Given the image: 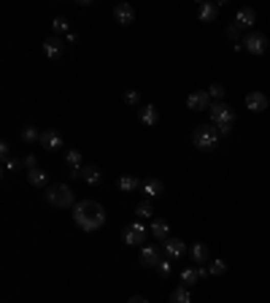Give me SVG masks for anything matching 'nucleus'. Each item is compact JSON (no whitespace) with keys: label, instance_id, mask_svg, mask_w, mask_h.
<instances>
[{"label":"nucleus","instance_id":"obj_1","mask_svg":"<svg viewBox=\"0 0 270 303\" xmlns=\"http://www.w3.org/2000/svg\"><path fill=\"white\" fill-rule=\"evenodd\" d=\"M73 222L79 225L81 230L95 233L105 222V208L98 201H92V198H84V201H79L73 206Z\"/></svg>","mask_w":270,"mask_h":303},{"label":"nucleus","instance_id":"obj_2","mask_svg":"<svg viewBox=\"0 0 270 303\" xmlns=\"http://www.w3.org/2000/svg\"><path fill=\"white\" fill-rule=\"evenodd\" d=\"M208 111H211V122H214V127L219 130V136H227L230 127H233V122H235L233 109H230L224 100H214Z\"/></svg>","mask_w":270,"mask_h":303},{"label":"nucleus","instance_id":"obj_3","mask_svg":"<svg viewBox=\"0 0 270 303\" xmlns=\"http://www.w3.org/2000/svg\"><path fill=\"white\" fill-rule=\"evenodd\" d=\"M219 130L216 127H211V125H200L195 133H192V144H195L197 149H202V152H211V149H216V144H219Z\"/></svg>","mask_w":270,"mask_h":303},{"label":"nucleus","instance_id":"obj_4","mask_svg":"<svg viewBox=\"0 0 270 303\" xmlns=\"http://www.w3.org/2000/svg\"><path fill=\"white\" fill-rule=\"evenodd\" d=\"M46 201L57 208H68V206H76V195L68 184H54V187H49V192H46Z\"/></svg>","mask_w":270,"mask_h":303},{"label":"nucleus","instance_id":"obj_5","mask_svg":"<svg viewBox=\"0 0 270 303\" xmlns=\"http://www.w3.org/2000/svg\"><path fill=\"white\" fill-rule=\"evenodd\" d=\"M122 239H124V244H130V246L143 244V241H146V225H143V222H130L122 230Z\"/></svg>","mask_w":270,"mask_h":303},{"label":"nucleus","instance_id":"obj_6","mask_svg":"<svg viewBox=\"0 0 270 303\" xmlns=\"http://www.w3.org/2000/svg\"><path fill=\"white\" fill-rule=\"evenodd\" d=\"M243 46H246V52H252V54H265V49L270 46V41L262 35V33H249L246 35V41H243Z\"/></svg>","mask_w":270,"mask_h":303},{"label":"nucleus","instance_id":"obj_7","mask_svg":"<svg viewBox=\"0 0 270 303\" xmlns=\"http://www.w3.org/2000/svg\"><path fill=\"white\" fill-rule=\"evenodd\" d=\"M211 95L208 90H197V92H189V98H187V106L189 109H195V111H208L211 109Z\"/></svg>","mask_w":270,"mask_h":303},{"label":"nucleus","instance_id":"obj_8","mask_svg":"<svg viewBox=\"0 0 270 303\" xmlns=\"http://www.w3.org/2000/svg\"><path fill=\"white\" fill-rule=\"evenodd\" d=\"M162 249H165L168 260H176V257H181V254H187V244L181 239H165L162 241Z\"/></svg>","mask_w":270,"mask_h":303},{"label":"nucleus","instance_id":"obj_9","mask_svg":"<svg viewBox=\"0 0 270 303\" xmlns=\"http://www.w3.org/2000/svg\"><path fill=\"white\" fill-rule=\"evenodd\" d=\"M62 49H65V46H62L60 35H52V38H46V41H43V54L49 57V60H57V57L62 54Z\"/></svg>","mask_w":270,"mask_h":303},{"label":"nucleus","instance_id":"obj_10","mask_svg":"<svg viewBox=\"0 0 270 303\" xmlns=\"http://www.w3.org/2000/svg\"><path fill=\"white\" fill-rule=\"evenodd\" d=\"M114 19H117L119 25H132L135 22V8L130 3H119L114 8Z\"/></svg>","mask_w":270,"mask_h":303},{"label":"nucleus","instance_id":"obj_11","mask_svg":"<svg viewBox=\"0 0 270 303\" xmlns=\"http://www.w3.org/2000/svg\"><path fill=\"white\" fill-rule=\"evenodd\" d=\"M65 165H68V170H71L73 179H79V170L84 168V165H81V152H79V149L65 152Z\"/></svg>","mask_w":270,"mask_h":303},{"label":"nucleus","instance_id":"obj_12","mask_svg":"<svg viewBox=\"0 0 270 303\" xmlns=\"http://www.w3.org/2000/svg\"><path fill=\"white\" fill-rule=\"evenodd\" d=\"M79 179L84 184H89V187H98L100 184V168L98 165H84L79 170Z\"/></svg>","mask_w":270,"mask_h":303},{"label":"nucleus","instance_id":"obj_13","mask_svg":"<svg viewBox=\"0 0 270 303\" xmlns=\"http://www.w3.org/2000/svg\"><path fill=\"white\" fill-rule=\"evenodd\" d=\"M246 109H249V111H257V114L265 111V109H267V98H265L262 92H249V95H246Z\"/></svg>","mask_w":270,"mask_h":303},{"label":"nucleus","instance_id":"obj_14","mask_svg":"<svg viewBox=\"0 0 270 303\" xmlns=\"http://www.w3.org/2000/svg\"><path fill=\"white\" fill-rule=\"evenodd\" d=\"M41 146H46V149H60L62 146V136L57 130H43L41 133Z\"/></svg>","mask_w":270,"mask_h":303},{"label":"nucleus","instance_id":"obj_15","mask_svg":"<svg viewBox=\"0 0 270 303\" xmlns=\"http://www.w3.org/2000/svg\"><path fill=\"white\" fill-rule=\"evenodd\" d=\"M141 265H146V268H149V265H160V249H157V246H146V244H143V249H141Z\"/></svg>","mask_w":270,"mask_h":303},{"label":"nucleus","instance_id":"obj_16","mask_svg":"<svg viewBox=\"0 0 270 303\" xmlns=\"http://www.w3.org/2000/svg\"><path fill=\"white\" fill-rule=\"evenodd\" d=\"M141 189L146 198H160L162 192H165V187H162L160 179H146V182H141Z\"/></svg>","mask_w":270,"mask_h":303},{"label":"nucleus","instance_id":"obj_17","mask_svg":"<svg viewBox=\"0 0 270 303\" xmlns=\"http://www.w3.org/2000/svg\"><path fill=\"white\" fill-rule=\"evenodd\" d=\"M138 119L143 122V125H157V122H160V114H157V109H154V106H149V103H146V106H141L138 109Z\"/></svg>","mask_w":270,"mask_h":303},{"label":"nucleus","instance_id":"obj_18","mask_svg":"<svg viewBox=\"0 0 270 303\" xmlns=\"http://www.w3.org/2000/svg\"><path fill=\"white\" fill-rule=\"evenodd\" d=\"M257 22V14H254V8H240L238 16H235V25L243 30V27H252Z\"/></svg>","mask_w":270,"mask_h":303},{"label":"nucleus","instance_id":"obj_19","mask_svg":"<svg viewBox=\"0 0 270 303\" xmlns=\"http://www.w3.org/2000/svg\"><path fill=\"white\" fill-rule=\"evenodd\" d=\"M151 235H154V239H160V241L170 239V225L165 220H154L151 222Z\"/></svg>","mask_w":270,"mask_h":303},{"label":"nucleus","instance_id":"obj_20","mask_svg":"<svg viewBox=\"0 0 270 303\" xmlns=\"http://www.w3.org/2000/svg\"><path fill=\"white\" fill-rule=\"evenodd\" d=\"M189 254H192V260H195L197 265H202V263H208V260H211V254H208V249H206V244H192V246H189Z\"/></svg>","mask_w":270,"mask_h":303},{"label":"nucleus","instance_id":"obj_21","mask_svg":"<svg viewBox=\"0 0 270 303\" xmlns=\"http://www.w3.org/2000/svg\"><path fill=\"white\" fill-rule=\"evenodd\" d=\"M216 14H219V6H214V3H202V6L197 8V16H200V22H214V19H216Z\"/></svg>","mask_w":270,"mask_h":303},{"label":"nucleus","instance_id":"obj_22","mask_svg":"<svg viewBox=\"0 0 270 303\" xmlns=\"http://www.w3.org/2000/svg\"><path fill=\"white\" fill-rule=\"evenodd\" d=\"M197 279H202L200 268H184V271H181V284H184V287H189V284H195Z\"/></svg>","mask_w":270,"mask_h":303},{"label":"nucleus","instance_id":"obj_23","mask_svg":"<svg viewBox=\"0 0 270 303\" xmlns=\"http://www.w3.org/2000/svg\"><path fill=\"white\" fill-rule=\"evenodd\" d=\"M46 179H49V176H46L41 168H33V170H27V182H30L33 187H43V184H46Z\"/></svg>","mask_w":270,"mask_h":303},{"label":"nucleus","instance_id":"obj_24","mask_svg":"<svg viewBox=\"0 0 270 303\" xmlns=\"http://www.w3.org/2000/svg\"><path fill=\"white\" fill-rule=\"evenodd\" d=\"M206 271H208V276H221V273H227V263L224 260H208Z\"/></svg>","mask_w":270,"mask_h":303},{"label":"nucleus","instance_id":"obj_25","mask_svg":"<svg viewBox=\"0 0 270 303\" xmlns=\"http://www.w3.org/2000/svg\"><path fill=\"white\" fill-rule=\"evenodd\" d=\"M170 303H192V298H189V290L181 284V287H176L170 292Z\"/></svg>","mask_w":270,"mask_h":303},{"label":"nucleus","instance_id":"obj_26","mask_svg":"<svg viewBox=\"0 0 270 303\" xmlns=\"http://www.w3.org/2000/svg\"><path fill=\"white\" fill-rule=\"evenodd\" d=\"M138 187H141V182L135 176H122L119 179V189H122V192H135Z\"/></svg>","mask_w":270,"mask_h":303},{"label":"nucleus","instance_id":"obj_27","mask_svg":"<svg viewBox=\"0 0 270 303\" xmlns=\"http://www.w3.org/2000/svg\"><path fill=\"white\" fill-rule=\"evenodd\" d=\"M22 141L25 144H35V141H41V136H38V130L33 125H27V127H22Z\"/></svg>","mask_w":270,"mask_h":303},{"label":"nucleus","instance_id":"obj_28","mask_svg":"<svg viewBox=\"0 0 270 303\" xmlns=\"http://www.w3.org/2000/svg\"><path fill=\"white\" fill-rule=\"evenodd\" d=\"M154 211H151V203L149 201H141L138 206H135V217H151Z\"/></svg>","mask_w":270,"mask_h":303},{"label":"nucleus","instance_id":"obj_29","mask_svg":"<svg viewBox=\"0 0 270 303\" xmlns=\"http://www.w3.org/2000/svg\"><path fill=\"white\" fill-rule=\"evenodd\" d=\"M52 27H54V33H57V35H60V33H65V35L71 33V30H68V19H62V16H57L54 22H52Z\"/></svg>","mask_w":270,"mask_h":303},{"label":"nucleus","instance_id":"obj_30","mask_svg":"<svg viewBox=\"0 0 270 303\" xmlns=\"http://www.w3.org/2000/svg\"><path fill=\"white\" fill-rule=\"evenodd\" d=\"M124 103H130V106H141V95L135 90H124Z\"/></svg>","mask_w":270,"mask_h":303},{"label":"nucleus","instance_id":"obj_31","mask_svg":"<svg viewBox=\"0 0 270 303\" xmlns=\"http://www.w3.org/2000/svg\"><path fill=\"white\" fill-rule=\"evenodd\" d=\"M208 95H211V100H221V98H224V87H221V84H211Z\"/></svg>","mask_w":270,"mask_h":303},{"label":"nucleus","instance_id":"obj_32","mask_svg":"<svg viewBox=\"0 0 270 303\" xmlns=\"http://www.w3.org/2000/svg\"><path fill=\"white\" fill-rule=\"evenodd\" d=\"M0 157H3L6 163L11 160V146H8V141H3V144H0Z\"/></svg>","mask_w":270,"mask_h":303},{"label":"nucleus","instance_id":"obj_33","mask_svg":"<svg viewBox=\"0 0 270 303\" xmlns=\"http://www.w3.org/2000/svg\"><path fill=\"white\" fill-rule=\"evenodd\" d=\"M157 268H160V273H162V276H168V273L173 271V268H170V260H160V265H157Z\"/></svg>","mask_w":270,"mask_h":303},{"label":"nucleus","instance_id":"obj_34","mask_svg":"<svg viewBox=\"0 0 270 303\" xmlns=\"http://www.w3.org/2000/svg\"><path fill=\"white\" fill-rule=\"evenodd\" d=\"M227 35L233 38V41H238V38H240V27H238V25H230V27H227Z\"/></svg>","mask_w":270,"mask_h":303},{"label":"nucleus","instance_id":"obj_35","mask_svg":"<svg viewBox=\"0 0 270 303\" xmlns=\"http://www.w3.org/2000/svg\"><path fill=\"white\" fill-rule=\"evenodd\" d=\"M22 165H25L27 170H33V168H35V157H33V155H27V157L22 160Z\"/></svg>","mask_w":270,"mask_h":303},{"label":"nucleus","instance_id":"obj_36","mask_svg":"<svg viewBox=\"0 0 270 303\" xmlns=\"http://www.w3.org/2000/svg\"><path fill=\"white\" fill-rule=\"evenodd\" d=\"M127 303H146V298H141V295H132Z\"/></svg>","mask_w":270,"mask_h":303},{"label":"nucleus","instance_id":"obj_37","mask_svg":"<svg viewBox=\"0 0 270 303\" xmlns=\"http://www.w3.org/2000/svg\"><path fill=\"white\" fill-rule=\"evenodd\" d=\"M19 165H22L19 160H8V163H6V168H19Z\"/></svg>","mask_w":270,"mask_h":303}]
</instances>
